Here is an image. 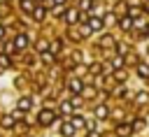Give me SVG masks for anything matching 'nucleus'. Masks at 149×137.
Listing matches in <instances>:
<instances>
[{
	"mask_svg": "<svg viewBox=\"0 0 149 137\" xmlns=\"http://www.w3.org/2000/svg\"><path fill=\"white\" fill-rule=\"evenodd\" d=\"M37 121H40V125H51V123L56 121V114L47 107V109H42V111L37 114Z\"/></svg>",
	"mask_w": 149,
	"mask_h": 137,
	"instance_id": "f257e3e1",
	"label": "nucleus"
},
{
	"mask_svg": "<svg viewBox=\"0 0 149 137\" xmlns=\"http://www.w3.org/2000/svg\"><path fill=\"white\" fill-rule=\"evenodd\" d=\"M79 16H81V12H77V9H65V23H68V26H74V23L79 21Z\"/></svg>",
	"mask_w": 149,
	"mask_h": 137,
	"instance_id": "f03ea898",
	"label": "nucleus"
},
{
	"mask_svg": "<svg viewBox=\"0 0 149 137\" xmlns=\"http://www.w3.org/2000/svg\"><path fill=\"white\" fill-rule=\"evenodd\" d=\"M133 125H128V123H119L116 125V137H130L133 135Z\"/></svg>",
	"mask_w": 149,
	"mask_h": 137,
	"instance_id": "7ed1b4c3",
	"label": "nucleus"
},
{
	"mask_svg": "<svg viewBox=\"0 0 149 137\" xmlns=\"http://www.w3.org/2000/svg\"><path fill=\"white\" fill-rule=\"evenodd\" d=\"M88 26H91V30L95 33V30H102V26H105V21H102L100 16H91V19H88Z\"/></svg>",
	"mask_w": 149,
	"mask_h": 137,
	"instance_id": "20e7f679",
	"label": "nucleus"
},
{
	"mask_svg": "<svg viewBox=\"0 0 149 137\" xmlns=\"http://www.w3.org/2000/svg\"><path fill=\"white\" fill-rule=\"evenodd\" d=\"M119 26H121L123 30H130V28H133V16H130V14L119 16Z\"/></svg>",
	"mask_w": 149,
	"mask_h": 137,
	"instance_id": "39448f33",
	"label": "nucleus"
},
{
	"mask_svg": "<svg viewBox=\"0 0 149 137\" xmlns=\"http://www.w3.org/2000/svg\"><path fill=\"white\" fill-rule=\"evenodd\" d=\"M74 130H77V128H74L70 121H65V123L61 125V135H63V137H72V135H74Z\"/></svg>",
	"mask_w": 149,
	"mask_h": 137,
	"instance_id": "423d86ee",
	"label": "nucleus"
},
{
	"mask_svg": "<svg viewBox=\"0 0 149 137\" xmlns=\"http://www.w3.org/2000/svg\"><path fill=\"white\" fill-rule=\"evenodd\" d=\"M14 44H16V49H26L28 44H30V39H28V35H16V39H14Z\"/></svg>",
	"mask_w": 149,
	"mask_h": 137,
	"instance_id": "0eeeda50",
	"label": "nucleus"
},
{
	"mask_svg": "<svg viewBox=\"0 0 149 137\" xmlns=\"http://www.w3.org/2000/svg\"><path fill=\"white\" fill-rule=\"evenodd\" d=\"M44 16H47V7H44V5H42V7H35V9H33V19H35V21H42Z\"/></svg>",
	"mask_w": 149,
	"mask_h": 137,
	"instance_id": "6e6552de",
	"label": "nucleus"
},
{
	"mask_svg": "<svg viewBox=\"0 0 149 137\" xmlns=\"http://www.w3.org/2000/svg\"><path fill=\"white\" fill-rule=\"evenodd\" d=\"M70 91H72V93H81V91H84V84H81L79 79H70Z\"/></svg>",
	"mask_w": 149,
	"mask_h": 137,
	"instance_id": "1a4fd4ad",
	"label": "nucleus"
},
{
	"mask_svg": "<svg viewBox=\"0 0 149 137\" xmlns=\"http://www.w3.org/2000/svg\"><path fill=\"white\" fill-rule=\"evenodd\" d=\"M95 116H98V118H107V116H109V107H105V104L95 107Z\"/></svg>",
	"mask_w": 149,
	"mask_h": 137,
	"instance_id": "9d476101",
	"label": "nucleus"
},
{
	"mask_svg": "<svg viewBox=\"0 0 149 137\" xmlns=\"http://www.w3.org/2000/svg\"><path fill=\"white\" fill-rule=\"evenodd\" d=\"M30 104H33V100H30V98H21L16 107H19V109H23V111H28V109H30Z\"/></svg>",
	"mask_w": 149,
	"mask_h": 137,
	"instance_id": "9b49d317",
	"label": "nucleus"
},
{
	"mask_svg": "<svg viewBox=\"0 0 149 137\" xmlns=\"http://www.w3.org/2000/svg\"><path fill=\"white\" fill-rule=\"evenodd\" d=\"M137 74H140L142 79H149V65H144V63H140V65H137Z\"/></svg>",
	"mask_w": 149,
	"mask_h": 137,
	"instance_id": "f8f14e48",
	"label": "nucleus"
},
{
	"mask_svg": "<svg viewBox=\"0 0 149 137\" xmlns=\"http://www.w3.org/2000/svg\"><path fill=\"white\" fill-rule=\"evenodd\" d=\"M21 9H23V12H28V14H33L35 2H33V0H21Z\"/></svg>",
	"mask_w": 149,
	"mask_h": 137,
	"instance_id": "ddd939ff",
	"label": "nucleus"
},
{
	"mask_svg": "<svg viewBox=\"0 0 149 137\" xmlns=\"http://www.w3.org/2000/svg\"><path fill=\"white\" fill-rule=\"evenodd\" d=\"M9 65H12L9 53H0V70H5V67H9Z\"/></svg>",
	"mask_w": 149,
	"mask_h": 137,
	"instance_id": "4468645a",
	"label": "nucleus"
},
{
	"mask_svg": "<svg viewBox=\"0 0 149 137\" xmlns=\"http://www.w3.org/2000/svg\"><path fill=\"white\" fill-rule=\"evenodd\" d=\"M100 44H102V46H112V44H114V37H112V35H102Z\"/></svg>",
	"mask_w": 149,
	"mask_h": 137,
	"instance_id": "2eb2a0df",
	"label": "nucleus"
},
{
	"mask_svg": "<svg viewBox=\"0 0 149 137\" xmlns=\"http://www.w3.org/2000/svg\"><path fill=\"white\" fill-rule=\"evenodd\" d=\"M49 51H51V53L56 56V53L61 51V39H56V42H51V44H49Z\"/></svg>",
	"mask_w": 149,
	"mask_h": 137,
	"instance_id": "dca6fc26",
	"label": "nucleus"
},
{
	"mask_svg": "<svg viewBox=\"0 0 149 137\" xmlns=\"http://www.w3.org/2000/svg\"><path fill=\"white\" fill-rule=\"evenodd\" d=\"M0 123H2V128H7V130H9V128L14 125V116H5V118H2Z\"/></svg>",
	"mask_w": 149,
	"mask_h": 137,
	"instance_id": "f3484780",
	"label": "nucleus"
},
{
	"mask_svg": "<svg viewBox=\"0 0 149 137\" xmlns=\"http://www.w3.org/2000/svg\"><path fill=\"white\" fill-rule=\"evenodd\" d=\"M70 123H72V125H74V128H84V125H86V123H84V118H81V116H74V118H72V121H70Z\"/></svg>",
	"mask_w": 149,
	"mask_h": 137,
	"instance_id": "a211bd4d",
	"label": "nucleus"
},
{
	"mask_svg": "<svg viewBox=\"0 0 149 137\" xmlns=\"http://www.w3.org/2000/svg\"><path fill=\"white\" fill-rule=\"evenodd\" d=\"M91 5H93V0H81V2H79V9H81V12H88Z\"/></svg>",
	"mask_w": 149,
	"mask_h": 137,
	"instance_id": "6ab92c4d",
	"label": "nucleus"
},
{
	"mask_svg": "<svg viewBox=\"0 0 149 137\" xmlns=\"http://www.w3.org/2000/svg\"><path fill=\"white\" fill-rule=\"evenodd\" d=\"M112 67H114V70H119V67H123V58H121V56H116V58L112 60Z\"/></svg>",
	"mask_w": 149,
	"mask_h": 137,
	"instance_id": "aec40b11",
	"label": "nucleus"
},
{
	"mask_svg": "<svg viewBox=\"0 0 149 137\" xmlns=\"http://www.w3.org/2000/svg\"><path fill=\"white\" fill-rule=\"evenodd\" d=\"M88 72H91V74H100V72H102V65H100V63H93Z\"/></svg>",
	"mask_w": 149,
	"mask_h": 137,
	"instance_id": "412c9836",
	"label": "nucleus"
},
{
	"mask_svg": "<svg viewBox=\"0 0 149 137\" xmlns=\"http://www.w3.org/2000/svg\"><path fill=\"white\" fill-rule=\"evenodd\" d=\"M135 100H137V104H142V102H147V100H149V93H144V91H142V93H137V98H135Z\"/></svg>",
	"mask_w": 149,
	"mask_h": 137,
	"instance_id": "4be33fe9",
	"label": "nucleus"
},
{
	"mask_svg": "<svg viewBox=\"0 0 149 137\" xmlns=\"http://www.w3.org/2000/svg\"><path fill=\"white\" fill-rule=\"evenodd\" d=\"M72 109H74V107H72V102H63V104H61V111H63V114H70Z\"/></svg>",
	"mask_w": 149,
	"mask_h": 137,
	"instance_id": "5701e85b",
	"label": "nucleus"
},
{
	"mask_svg": "<svg viewBox=\"0 0 149 137\" xmlns=\"http://www.w3.org/2000/svg\"><path fill=\"white\" fill-rule=\"evenodd\" d=\"M114 79H116V81H126V72H123V70H116V72H114Z\"/></svg>",
	"mask_w": 149,
	"mask_h": 137,
	"instance_id": "b1692460",
	"label": "nucleus"
},
{
	"mask_svg": "<svg viewBox=\"0 0 149 137\" xmlns=\"http://www.w3.org/2000/svg\"><path fill=\"white\" fill-rule=\"evenodd\" d=\"M42 60H44V63H51V60H54V53H51V51H49V53L42 51Z\"/></svg>",
	"mask_w": 149,
	"mask_h": 137,
	"instance_id": "393cba45",
	"label": "nucleus"
},
{
	"mask_svg": "<svg viewBox=\"0 0 149 137\" xmlns=\"http://www.w3.org/2000/svg\"><path fill=\"white\" fill-rule=\"evenodd\" d=\"M133 128H135V130H140V128H144V118H137V121L133 123Z\"/></svg>",
	"mask_w": 149,
	"mask_h": 137,
	"instance_id": "a878e982",
	"label": "nucleus"
},
{
	"mask_svg": "<svg viewBox=\"0 0 149 137\" xmlns=\"http://www.w3.org/2000/svg\"><path fill=\"white\" fill-rule=\"evenodd\" d=\"M128 14H130V16H133V19H137V16H140V14H142V12H140V9H135V7H133V9H130V12H128Z\"/></svg>",
	"mask_w": 149,
	"mask_h": 137,
	"instance_id": "bb28decb",
	"label": "nucleus"
},
{
	"mask_svg": "<svg viewBox=\"0 0 149 137\" xmlns=\"http://www.w3.org/2000/svg\"><path fill=\"white\" fill-rule=\"evenodd\" d=\"M81 104V98H72V107H79Z\"/></svg>",
	"mask_w": 149,
	"mask_h": 137,
	"instance_id": "cd10ccee",
	"label": "nucleus"
},
{
	"mask_svg": "<svg viewBox=\"0 0 149 137\" xmlns=\"http://www.w3.org/2000/svg\"><path fill=\"white\" fill-rule=\"evenodd\" d=\"M12 116H14V118H21V116H23V109H16V111H14Z\"/></svg>",
	"mask_w": 149,
	"mask_h": 137,
	"instance_id": "c85d7f7f",
	"label": "nucleus"
},
{
	"mask_svg": "<svg viewBox=\"0 0 149 137\" xmlns=\"http://www.w3.org/2000/svg\"><path fill=\"white\" fill-rule=\"evenodd\" d=\"M88 137H100L98 132H93V130H88Z\"/></svg>",
	"mask_w": 149,
	"mask_h": 137,
	"instance_id": "c756f323",
	"label": "nucleus"
},
{
	"mask_svg": "<svg viewBox=\"0 0 149 137\" xmlns=\"http://www.w3.org/2000/svg\"><path fill=\"white\" fill-rule=\"evenodd\" d=\"M144 12H147V14H149V0H147V2H144Z\"/></svg>",
	"mask_w": 149,
	"mask_h": 137,
	"instance_id": "7c9ffc66",
	"label": "nucleus"
},
{
	"mask_svg": "<svg viewBox=\"0 0 149 137\" xmlns=\"http://www.w3.org/2000/svg\"><path fill=\"white\" fill-rule=\"evenodd\" d=\"M63 2H65V0H54V5H63Z\"/></svg>",
	"mask_w": 149,
	"mask_h": 137,
	"instance_id": "2f4dec72",
	"label": "nucleus"
},
{
	"mask_svg": "<svg viewBox=\"0 0 149 137\" xmlns=\"http://www.w3.org/2000/svg\"><path fill=\"white\" fill-rule=\"evenodd\" d=\"M2 35H5V26H0V37H2Z\"/></svg>",
	"mask_w": 149,
	"mask_h": 137,
	"instance_id": "473e14b6",
	"label": "nucleus"
},
{
	"mask_svg": "<svg viewBox=\"0 0 149 137\" xmlns=\"http://www.w3.org/2000/svg\"><path fill=\"white\" fill-rule=\"evenodd\" d=\"M147 35H149V26H147Z\"/></svg>",
	"mask_w": 149,
	"mask_h": 137,
	"instance_id": "72a5a7b5",
	"label": "nucleus"
}]
</instances>
